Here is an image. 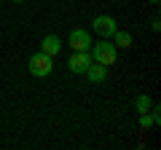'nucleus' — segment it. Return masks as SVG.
I'll list each match as a JSON object with an SVG mask.
<instances>
[{"label": "nucleus", "instance_id": "1", "mask_svg": "<svg viewBox=\"0 0 161 150\" xmlns=\"http://www.w3.org/2000/svg\"><path fill=\"white\" fill-rule=\"evenodd\" d=\"M89 54H92L94 62L105 64V67H110V64L118 59V48H115V43L110 40V38H99V40H94L92 48H89Z\"/></svg>", "mask_w": 161, "mask_h": 150}, {"label": "nucleus", "instance_id": "2", "mask_svg": "<svg viewBox=\"0 0 161 150\" xmlns=\"http://www.w3.org/2000/svg\"><path fill=\"white\" fill-rule=\"evenodd\" d=\"M27 67H30V72H32L35 78H48L51 70H54V56H48V54H43V51H35L32 56H30Z\"/></svg>", "mask_w": 161, "mask_h": 150}, {"label": "nucleus", "instance_id": "3", "mask_svg": "<svg viewBox=\"0 0 161 150\" xmlns=\"http://www.w3.org/2000/svg\"><path fill=\"white\" fill-rule=\"evenodd\" d=\"M92 29L99 35V38H113V32L118 29V22H115L113 16H108V13H99V16H94Z\"/></svg>", "mask_w": 161, "mask_h": 150}, {"label": "nucleus", "instance_id": "4", "mask_svg": "<svg viewBox=\"0 0 161 150\" xmlns=\"http://www.w3.org/2000/svg\"><path fill=\"white\" fill-rule=\"evenodd\" d=\"M92 62H94V59H92V54H89V51H73V54H70V59H67V70H70V72H75V75H83Z\"/></svg>", "mask_w": 161, "mask_h": 150}, {"label": "nucleus", "instance_id": "5", "mask_svg": "<svg viewBox=\"0 0 161 150\" xmlns=\"http://www.w3.org/2000/svg\"><path fill=\"white\" fill-rule=\"evenodd\" d=\"M92 32L89 29H73L70 32V38H67V46L73 48V51H89L92 48Z\"/></svg>", "mask_w": 161, "mask_h": 150}, {"label": "nucleus", "instance_id": "6", "mask_svg": "<svg viewBox=\"0 0 161 150\" xmlns=\"http://www.w3.org/2000/svg\"><path fill=\"white\" fill-rule=\"evenodd\" d=\"M40 51L48 54V56H57L62 51V40H59V35H46L43 40H40Z\"/></svg>", "mask_w": 161, "mask_h": 150}, {"label": "nucleus", "instance_id": "7", "mask_svg": "<svg viewBox=\"0 0 161 150\" xmlns=\"http://www.w3.org/2000/svg\"><path fill=\"white\" fill-rule=\"evenodd\" d=\"M83 75H86L92 83H102L105 78H108V67H105V64H99V62H92V64L86 67V72H83Z\"/></svg>", "mask_w": 161, "mask_h": 150}, {"label": "nucleus", "instance_id": "8", "mask_svg": "<svg viewBox=\"0 0 161 150\" xmlns=\"http://www.w3.org/2000/svg\"><path fill=\"white\" fill-rule=\"evenodd\" d=\"M110 40L115 43V48H129V46H132V32H126V29H115Z\"/></svg>", "mask_w": 161, "mask_h": 150}, {"label": "nucleus", "instance_id": "9", "mask_svg": "<svg viewBox=\"0 0 161 150\" xmlns=\"http://www.w3.org/2000/svg\"><path fill=\"white\" fill-rule=\"evenodd\" d=\"M150 107H153V99H150L148 94H140V97L134 99V110H137V113H148Z\"/></svg>", "mask_w": 161, "mask_h": 150}, {"label": "nucleus", "instance_id": "10", "mask_svg": "<svg viewBox=\"0 0 161 150\" xmlns=\"http://www.w3.org/2000/svg\"><path fill=\"white\" fill-rule=\"evenodd\" d=\"M140 129H142V131L153 129V118H150V113H140Z\"/></svg>", "mask_w": 161, "mask_h": 150}, {"label": "nucleus", "instance_id": "11", "mask_svg": "<svg viewBox=\"0 0 161 150\" xmlns=\"http://www.w3.org/2000/svg\"><path fill=\"white\" fill-rule=\"evenodd\" d=\"M148 3H161V0H148Z\"/></svg>", "mask_w": 161, "mask_h": 150}, {"label": "nucleus", "instance_id": "12", "mask_svg": "<svg viewBox=\"0 0 161 150\" xmlns=\"http://www.w3.org/2000/svg\"><path fill=\"white\" fill-rule=\"evenodd\" d=\"M11 3H24V0H11Z\"/></svg>", "mask_w": 161, "mask_h": 150}]
</instances>
